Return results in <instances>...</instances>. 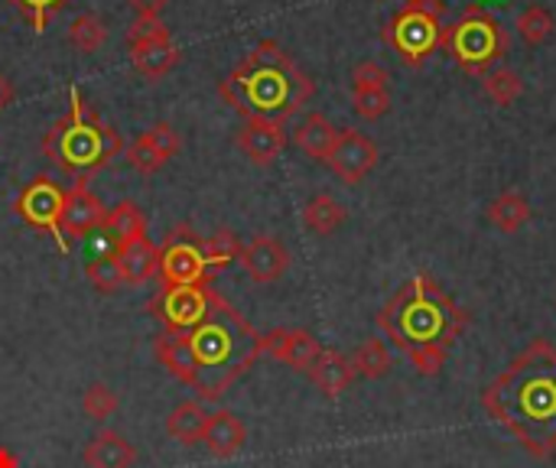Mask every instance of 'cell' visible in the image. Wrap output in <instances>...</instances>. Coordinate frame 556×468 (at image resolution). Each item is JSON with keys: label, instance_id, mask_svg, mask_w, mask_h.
Returning a JSON list of instances; mask_svg holds the SVG:
<instances>
[{"label": "cell", "instance_id": "cell-25", "mask_svg": "<svg viewBox=\"0 0 556 468\" xmlns=\"http://www.w3.org/2000/svg\"><path fill=\"white\" fill-rule=\"evenodd\" d=\"M208 427V410L202 401H182L173 407V414L166 417V433L182 443V446H195L202 443V433Z\"/></svg>", "mask_w": 556, "mask_h": 468}, {"label": "cell", "instance_id": "cell-30", "mask_svg": "<svg viewBox=\"0 0 556 468\" xmlns=\"http://www.w3.org/2000/svg\"><path fill=\"white\" fill-rule=\"evenodd\" d=\"M515 26H518L521 39H525L528 46H541V42H547V39L554 36L556 20L544 3H531V7H525V10L518 13Z\"/></svg>", "mask_w": 556, "mask_h": 468}, {"label": "cell", "instance_id": "cell-7", "mask_svg": "<svg viewBox=\"0 0 556 468\" xmlns=\"http://www.w3.org/2000/svg\"><path fill=\"white\" fill-rule=\"evenodd\" d=\"M446 0H407L381 29V39L407 68H424L443 42Z\"/></svg>", "mask_w": 556, "mask_h": 468}, {"label": "cell", "instance_id": "cell-6", "mask_svg": "<svg viewBox=\"0 0 556 468\" xmlns=\"http://www.w3.org/2000/svg\"><path fill=\"white\" fill-rule=\"evenodd\" d=\"M440 49L466 75H485L511 49V36H508V26L495 13L472 3V7L463 10V16L453 26L443 29Z\"/></svg>", "mask_w": 556, "mask_h": 468}, {"label": "cell", "instance_id": "cell-12", "mask_svg": "<svg viewBox=\"0 0 556 468\" xmlns=\"http://www.w3.org/2000/svg\"><path fill=\"white\" fill-rule=\"evenodd\" d=\"M104 218H108V208L104 202L91 192L88 179H75L68 189H65V205H62V238L72 244V241H81L88 238L91 231H101L104 228Z\"/></svg>", "mask_w": 556, "mask_h": 468}, {"label": "cell", "instance_id": "cell-32", "mask_svg": "<svg viewBox=\"0 0 556 468\" xmlns=\"http://www.w3.org/2000/svg\"><path fill=\"white\" fill-rule=\"evenodd\" d=\"M241 251H244V244L228 228H222V231H215V235L205 238V261H208V270L212 274H218V270L231 267L235 261H241Z\"/></svg>", "mask_w": 556, "mask_h": 468}, {"label": "cell", "instance_id": "cell-24", "mask_svg": "<svg viewBox=\"0 0 556 468\" xmlns=\"http://www.w3.org/2000/svg\"><path fill=\"white\" fill-rule=\"evenodd\" d=\"M345 222H349V208H345L336 195H329V192H319V195H313V199L303 205V225H306L313 235H319V238L336 235Z\"/></svg>", "mask_w": 556, "mask_h": 468}, {"label": "cell", "instance_id": "cell-27", "mask_svg": "<svg viewBox=\"0 0 556 468\" xmlns=\"http://www.w3.org/2000/svg\"><path fill=\"white\" fill-rule=\"evenodd\" d=\"M352 358V368H355V378H365V381H381L391 375L394 368V358H391V349L384 339H368L355 349Z\"/></svg>", "mask_w": 556, "mask_h": 468}, {"label": "cell", "instance_id": "cell-28", "mask_svg": "<svg viewBox=\"0 0 556 468\" xmlns=\"http://www.w3.org/2000/svg\"><path fill=\"white\" fill-rule=\"evenodd\" d=\"M482 88L498 107H511L525 94V78L515 68H492L482 75Z\"/></svg>", "mask_w": 556, "mask_h": 468}, {"label": "cell", "instance_id": "cell-29", "mask_svg": "<svg viewBox=\"0 0 556 468\" xmlns=\"http://www.w3.org/2000/svg\"><path fill=\"white\" fill-rule=\"evenodd\" d=\"M108 39V26L98 13H78L68 23V46L78 52H98Z\"/></svg>", "mask_w": 556, "mask_h": 468}, {"label": "cell", "instance_id": "cell-23", "mask_svg": "<svg viewBox=\"0 0 556 468\" xmlns=\"http://www.w3.org/2000/svg\"><path fill=\"white\" fill-rule=\"evenodd\" d=\"M130 49V65L143 75V78H150V81H160V78H166L173 68H176V62H179V46L173 42V39H156V42H140V46H127Z\"/></svg>", "mask_w": 556, "mask_h": 468}, {"label": "cell", "instance_id": "cell-35", "mask_svg": "<svg viewBox=\"0 0 556 468\" xmlns=\"http://www.w3.org/2000/svg\"><path fill=\"white\" fill-rule=\"evenodd\" d=\"M10 7L20 10V16L33 26V33H42L46 23L68 3V0H7Z\"/></svg>", "mask_w": 556, "mask_h": 468}, {"label": "cell", "instance_id": "cell-16", "mask_svg": "<svg viewBox=\"0 0 556 468\" xmlns=\"http://www.w3.org/2000/svg\"><path fill=\"white\" fill-rule=\"evenodd\" d=\"M290 251H287V244L280 241V238H274V235H257V238H251L248 244H244V251H241V267H244V274L254 280V283H277L287 270H290Z\"/></svg>", "mask_w": 556, "mask_h": 468}, {"label": "cell", "instance_id": "cell-3", "mask_svg": "<svg viewBox=\"0 0 556 468\" xmlns=\"http://www.w3.org/2000/svg\"><path fill=\"white\" fill-rule=\"evenodd\" d=\"M378 326L391 345L410 358L417 375L437 378L446 368L450 349L469 326V309H463L433 274H417L381 306Z\"/></svg>", "mask_w": 556, "mask_h": 468}, {"label": "cell", "instance_id": "cell-2", "mask_svg": "<svg viewBox=\"0 0 556 468\" xmlns=\"http://www.w3.org/2000/svg\"><path fill=\"white\" fill-rule=\"evenodd\" d=\"M482 410L508 430L525 453L551 459L556 453V345L534 339L482 391Z\"/></svg>", "mask_w": 556, "mask_h": 468}, {"label": "cell", "instance_id": "cell-26", "mask_svg": "<svg viewBox=\"0 0 556 468\" xmlns=\"http://www.w3.org/2000/svg\"><path fill=\"white\" fill-rule=\"evenodd\" d=\"M101 231L108 235V241H111V248H114V244H124V241H130V238L147 235V218H143V212H140L137 202L124 199V202H117L114 208H108V218H104V228H101Z\"/></svg>", "mask_w": 556, "mask_h": 468}, {"label": "cell", "instance_id": "cell-21", "mask_svg": "<svg viewBox=\"0 0 556 468\" xmlns=\"http://www.w3.org/2000/svg\"><path fill=\"white\" fill-rule=\"evenodd\" d=\"M485 218H489V225H492L495 231H502V235H518V231L534 218V208H531V202H528L525 192L505 189V192H498V195L489 202Z\"/></svg>", "mask_w": 556, "mask_h": 468}, {"label": "cell", "instance_id": "cell-17", "mask_svg": "<svg viewBox=\"0 0 556 468\" xmlns=\"http://www.w3.org/2000/svg\"><path fill=\"white\" fill-rule=\"evenodd\" d=\"M114 261H117V270L124 277V287H140V283H150L156 274H160V248L140 235V238H130L124 244H114L111 248Z\"/></svg>", "mask_w": 556, "mask_h": 468}, {"label": "cell", "instance_id": "cell-22", "mask_svg": "<svg viewBox=\"0 0 556 468\" xmlns=\"http://www.w3.org/2000/svg\"><path fill=\"white\" fill-rule=\"evenodd\" d=\"M134 463H137V450L117 430H101L85 446L88 468H134Z\"/></svg>", "mask_w": 556, "mask_h": 468}, {"label": "cell", "instance_id": "cell-10", "mask_svg": "<svg viewBox=\"0 0 556 468\" xmlns=\"http://www.w3.org/2000/svg\"><path fill=\"white\" fill-rule=\"evenodd\" d=\"M215 296L218 293L208 283H202V287H163L150 300V313L160 316L163 332H186L208 316Z\"/></svg>", "mask_w": 556, "mask_h": 468}, {"label": "cell", "instance_id": "cell-36", "mask_svg": "<svg viewBox=\"0 0 556 468\" xmlns=\"http://www.w3.org/2000/svg\"><path fill=\"white\" fill-rule=\"evenodd\" d=\"M156 39H173L169 26L160 20V16H134L127 33H124V42L127 46H140V42H156Z\"/></svg>", "mask_w": 556, "mask_h": 468}, {"label": "cell", "instance_id": "cell-14", "mask_svg": "<svg viewBox=\"0 0 556 468\" xmlns=\"http://www.w3.org/2000/svg\"><path fill=\"white\" fill-rule=\"evenodd\" d=\"M261 352L270 355L274 362L287 365L290 371L306 375L316 365V358L323 355V345L306 329H270L261 336Z\"/></svg>", "mask_w": 556, "mask_h": 468}, {"label": "cell", "instance_id": "cell-19", "mask_svg": "<svg viewBox=\"0 0 556 468\" xmlns=\"http://www.w3.org/2000/svg\"><path fill=\"white\" fill-rule=\"evenodd\" d=\"M306 378L316 384V391L329 401H339L352 381H355V368H352V358L336 352V349H323V355L316 358V365L306 371Z\"/></svg>", "mask_w": 556, "mask_h": 468}, {"label": "cell", "instance_id": "cell-1", "mask_svg": "<svg viewBox=\"0 0 556 468\" xmlns=\"http://www.w3.org/2000/svg\"><path fill=\"white\" fill-rule=\"evenodd\" d=\"M153 349L163 368L195 391V401L202 404H218L264 355L261 332L225 296H215L199 326L163 332Z\"/></svg>", "mask_w": 556, "mask_h": 468}, {"label": "cell", "instance_id": "cell-9", "mask_svg": "<svg viewBox=\"0 0 556 468\" xmlns=\"http://www.w3.org/2000/svg\"><path fill=\"white\" fill-rule=\"evenodd\" d=\"M62 205H65V189L52 176H36L16 195V215L29 228L49 235L59 254H68V241L62 238Z\"/></svg>", "mask_w": 556, "mask_h": 468}, {"label": "cell", "instance_id": "cell-31", "mask_svg": "<svg viewBox=\"0 0 556 468\" xmlns=\"http://www.w3.org/2000/svg\"><path fill=\"white\" fill-rule=\"evenodd\" d=\"M352 107L365 121H378L391 111V85H352Z\"/></svg>", "mask_w": 556, "mask_h": 468}, {"label": "cell", "instance_id": "cell-11", "mask_svg": "<svg viewBox=\"0 0 556 468\" xmlns=\"http://www.w3.org/2000/svg\"><path fill=\"white\" fill-rule=\"evenodd\" d=\"M378 156H381V150H378V143L371 137H365L362 130H339V140H336L326 166L345 186H358L378 166Z\"/></svg>", "mask_w": 556, "mask_h": 468}, {"label": "cell", "instance_id": "cell-8", "mask_svg": "<svg viewBox=\"0 0 556 468\" xmlns=\"http://www.w3.org/2000/svg\"><path fill=\"white\" fill-rule=\"evenodd\" d=\"M215 274L205 261V238L189 225H179L160 244V280L163 287H202Z\"/></svg>", "mask_w": 556, "mask_h": 468}, {"label": "cell", "instance_id": "cell-37", "mask_svg": "<svg viewBox=\"0 0 556 468\" xmlns=\"http://www.w3.org/2000/svg\"><path fill=\"white\" fill-rule=\"evenodd\" d=\"M127 3L134 7L137 16H160L169 7V0H127Z\"/></svg>", "mask_w": 556, "mask_h": 468}, {"label": "cell", "instance_id": "cell-5", "mask_svg": "<svg viewBox=\"0 0 556 468\" xmlns=\"http://www.w3.org/2000/svg\"><path fill=\"white\" fill-rule=\"evenodd\" d=\"M124 150L121 134L101 121V114L85 101L81 88H68V111L46 130L42 153L68 176L88 179L111 166V160Z\"/></svg>", "mask_w": 556, "mask_h": 468}, {"label": "cell", "instance_id": "cell-34", "mask_svg": "<svg viewBox=\"0 0 556 468\" xmlns=\"http://www.w3.org/2000/svg\"><path fill=\"white\" fill-rule=\"evenodd\" d=\"M117 407H121V401H117V394H114L108 384H91V388L81 394V410H85V417L94 420V423H104L108 417H114Z\"/></svg>", "mask_w": 556, "mask_h": 468}, {"label": "cell", "instance_id": "cell-18", "mask_svg": "<svg viewBox=\"0 0 556 468\" xmlns=\"http://www.w3.org/2000/svg\"><path fill=\"white\" fill-rule=\"evenodd\" d=\"M248 443V427L241 417H235L231 410H215L208 414V427L202 433V446L215 456V459H235Z\"/></svg>", "mask_w": 556, "mask_h": 468}, {"label": "cell", "instance_id": "cell-13", "mask_svg": "<svg viewBox=\"0 0 556 468\" xmlns=\"http://www.w3.org/2000/svg\"><path fill=\"white\" fill-rule=\"evenodd\" d=\"M179 147H182V137L173 130V124L156 121L150 130H143V134L124 150V163H127L130 169L143 173V176H153V173H160V169L179 153Z\"/></svg>", "mask_w": 556, "mask_h": 468}, {"label": "cell", "instance_id": "cell-20", "mask_svg": "<svg viewBox=\"0 0 556 468\" xmlns=\"http://www.w3.org/2000/svg\"><path fill=\"white\" fill-rule=\"evenodd\" d=\"M336 140H339V127H336L326 114H319V111H309V114L296 124V130H293V143H296L309 160H316V163H326V160H329Z\"/></svg>", "mask_w": 556, "mask_h": 468}, {"label": "cell", "instance_id": "cell-4", "mask_svg": "<svg viewBox=\"0 0 556 468\" xmlns=\"http://www.w3.org/2000/svg\"><path fill=\"white\" fill-rule=\"evenodd\" d=\"M218 94L228 107H235L244 121H290L309 104L316 94L313 78L300 68V62L274 39H261L222 81Z\"/></svg>", "mask_w": 556, "mask_h": 468}, {"label": "cell", "instance_id": "cell-15", "mask_svg": "<svg viewBox=\"0 0 556 468\" xmlns=\"http://www.w3.org/2000/svg\"><path fill=\"white\" fill-rule=\"evenodd\" d=\"M238 150L254 163V166H274L277 156L287 150V130L280 121H267V117H248L241 124V130L235 134Z\"/></svg>", "mask_w": 556, "mask_h": 468}, {"label": "cell", "instance_id": "cell-33", "mask_svg": "<svg viewBox=\"0 0 556 468\" xmlns=\"http://www.w3.org/2000/svg\"><path fill=\"white\" fill-rule=\"evenodd\" d=\"M85 277H88V283L98 290V293H117L121 287H124V277H121V270H117V261H114V254H101V257H94V261H88L85 264Z\"/></svg>", "mask_w": 556, "mask_h": 468}, {"label": "cell", "instance_id": "cell-38", "mask_svg": "<svg viewBox=\"0 0 556 468\" xmlns=\"http://www.w3.org/2000/svg\"><path fill=\"white\" fill-rule=\"evenodd\" d=\"M13 98H16V88H13V81L0 72V111H3V107H10V104H13Z\"/></svg>", "mask_w": 556, "mask_h": 468}, {"label": "cell", "instance_id": "cell-39", "mask_svg": "<svg viewBox=\"0 0 556 468\" xmlns=\"http://www.w3.org/2000/svg\"><path fill=\"white\" fill-rule=\"evenodd\" d=\"M0 468H20V463H16V456L7 450V446H0Z\"/></svg>", "mask_w": 556, "mask_h": 468}]
</instances>
